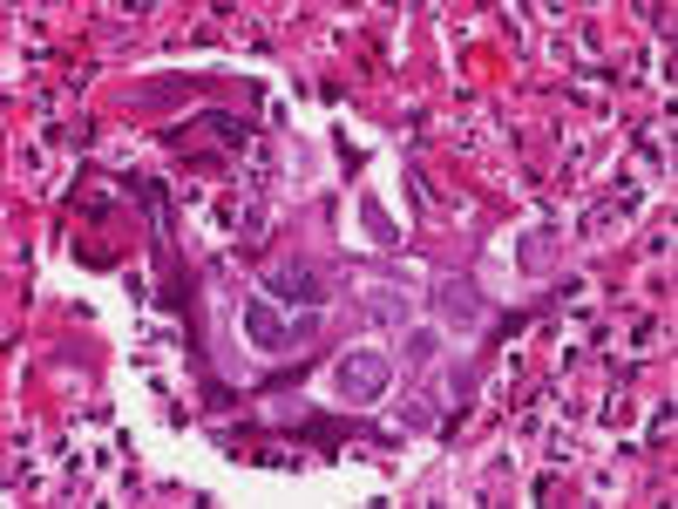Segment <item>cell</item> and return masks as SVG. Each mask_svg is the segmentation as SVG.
I'll return each mask as SVG.
<instances>
[{
	"label": "cell",
	"mask_w": 678,
	"mask_h": 509,
	"mask_svg": "<svg viewBox=\"0 0 678 509\" xmlns=\"http://www.w3.org/2000/svg\"><path fill=\"white\" fill-rule=\"evenodd\" d=\"M272 292L278 299H299V306H326V286L312 272H272Z\"/></svg>",
	"instance_id": "cell-1"
},
{
	"label": "cell",
	"mask_w": 678,
	"mask_h": 509,
	"mask_svg": "<svg viewBox=\"0 0 678 509\" xmlns=\"http://www.w3.org/2000/svg\"><path fill=\"white\" fill-rule=\"evenodd\" d=\"M251 340H258V347H278V340H285V333H278V319H272V306H265V299L251 306Z\"/></svg>",
	"instance_id": "cell-2"
}]
</instances>
